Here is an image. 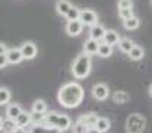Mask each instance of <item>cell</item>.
Here are the masks:
<instances>
[{"label": "cell", "mask_w": 152, "mask_h": 133, "mask_svg": "<svg viewBox=\"0 0 152 133\" xmlns=\"http://www.w3.org/2000/svg\"><path fill=\"white\" fill-rule=\"evenodd\" d=\"M9 64V58H7V48L4 45V42L0 44V69H4Z\"/></svg>", "instance_id": "cell-26"}, {"label": "cell", "mask_w": 152, "mask_h": 133, "mask_svg": "<svg viewBox=\"0 0 152 133\" xmlns=\"http://www.w3.org/2000/svg\"><path fill=\"white\" fill-rule=\"evenodd\" d=\"M12 133H29V132L26 130V127H16Z\"/></svg>", "instance_id": "cell-33"}, {"label": "cell", "mask_w": 152, "mask_h": 133, "mask_svg": "<svg viewBox=\"0 0 152 133\" xmlns=\"http://www.w3.org/2000/svg\"><path fill=\"white\" fill-rule=\"evenodd\" d=\"M91 67H92V61H91V56L86 54L85 51L77 54L73 63H72V75L75 79H85L91 73Z\"/></svg>", "instance_id": "cell-2"}, {"label": "cell", "mask_w": 152, "mask_h": 133, "mask_svg": "<svg viewBox=\"0 0 152 133\" xmlns=\"http://www.w3.org/2000/svg\"><path fill=\"white\" fill-rule=\"evenodd\" d=\"M44 115H45V114L31 111V118H32V123H41V121H42V118H44Z\"/></svg>", "instance_id": "cell-32"}, {"label": "cell", "mask_w": 152, "mask_h": 133, "mask_svg": "<svg viewBox=\"0 0 152 133\" xmlns=\"http://www.w3.org/2000/svg\"><path fill=\"white\" fill-rule=\"evenodd\" d=\"M130 99V95L127 94L126 91H115L113 94V101L115 104H124Z\"/></svg>", "instance_id": "cell-24"}, {"label": "cell", "mask_w": 152, "mask_h": 133, "mask_svg": "<svg viewBox=\"0 0 152 133\" xmlns=\"http://www.w3.org/2000/svg\"><path fill=\"white\" fill-rule=\"evenodd\" d=\"M91 94H92V96L96 101H104V99H107L110 96V89H108V86L105 83H95L92 86Z\"/></svg>", "instance_id": "cell-6"}, {"label": "cell", "mask_w": 152, "mask_h": 133, "mask_svg": "<svg viewBox=\"0 0 152 133\" xmlns=\"http://www.w3.org/2000/svg\"><path fill=\"white\" fill-rule=\"evenodd\" d=\"M7 58H9V64H18L22 60H25L20 48H9L7 50Z\"/></svg>", "instance_id": "cell-12"}, {"label": "cell", "mask_w": 152, "mask_h": 133, "mask_svg": "<svg viewBox=\"0 0 152 133\" xmlns=\"http://www.w3.org/2000/svg\"><path fill=\"white\" fill-rule=\"evenodd\" d=\"M18 127H29L32 124V118H31V113H26V111H22L19 114V117L15 120Z\"/></svg>", "instance_id": "cell-16"}, {"label": "cell", "mask_w": 152, "mask_h": 133, "mask_svg": "<svg viewBox=\"0 0 152 133\" xmlns=\"http://www.w3.org/2000/svg\"><path fill=\"white\" fill-rule=\"evenodd\" d=\"M151 4H152V0H151Z\"/></svg>", "instance_id": "cell-36"}, {"label": "cell", "mask_w": 152, "mask_h": 133, "mask_svg": "<svg viewBox=\"0 0 152 133\" xmlns=\"http://www.w3.org/2000/svg\"><path fill=\"white\" fill-rule=\"evenodd\" d=\"M77 120L80 123H83L85 126H88V127H95V124L98 121V115L95 113H85V114H80Z\"/></svg>", "instance_id": "cell-13"}, {"label": "cell", "mask_w": 152, "mask_h": 133, "mask_svg": "<svg viewBox=\"0 0 152 133\" xmlns=\"http://www.w3.org/2000/svg\"><path fill=\"white\" fill-rule=\"evenodd\" d=\"M19 48H20V51H22L25 60H32V58H35V56L38 54L37 45H35L32 41H25Z\"/></svg>", "instance_id": "cell-7"}, {"label": "cell", "mask_w": 152, "mask_h": 133, "mask_svg": "<svg viewBox=\"0 0 152 133\" xmlns=\"http://www.w3.org/2000/svg\"><path fill=\"white\" fill-rule=\"evenodd\" d=\"M83 26L85 25L79 19H76V20H67V23H66V34L70 35V37H77V35L82 34Z\"/></svg>", "instance_id": "cell-9"}, {"label": "cell", "mask_w": 152, "mask_h": 133, "mask_svg": "<svg viewBox=\"0 0 152 133\" xmlns=\"http://www.w3.org/2000/svg\"><path fill=\"white\" fill-rule=\"evenodd\" d=\"M105 32H107V29L101 23H95L94 26H91V29H89V37L96 39V41H102Z\"/></svg>", "instance_id": "cell-11"}, {"label": "cell", "mask_w": 152, "mask_h": 133, "mask_svg": "<svg viewBox=\"0 0 152 133\" xmlns=\"http://www.w3.org/2000/svg\"><path fill=\"white\" fill-rule=\"evenodd\" d=\"M146 127V118L142 114L133 113L126 118V132L127 133H142Z\"/></svg>", "instance_id": "cell-4"}, {"label": "cell", "mask_w": 152, "mask_h": 133, "mask_svg": "<svg viewBox=\"0 0 152 133\" xmlns=\"http://www.w3.org/2000/svg\"><path fill=\"white\" fill-rule=\"evenodd\" d=\"M79 16H80V9H77V7L73 6L64 18L67 19V20H76V19H79Z\"/></svg>", "instance_id": "cell-29"}, {"label": "cell", "mask_w": 152, "mask_h": 133, "mask_svg": "<svg viewBox=\"0 0 152 133\" xmlns=\"http://www.w3.org/2000/svg\"><path fill=\"white\" fill-rule=\"evenodd\" d=\"M79 20L85 25V26H94L95 23H98V15L96 12L92 10V9H82L80 10V16H79Z\"/></svg>", "instance_id": "cell-5"}, {"label": "cell", "mask_w": 152, "mask_h": 133, "mask_svg": "<svg viewBox=\"0 0 152 133\" xmlns=\"http://www.w3.org/2000/svg\"><path fill=\"white\" fill-rule=\"evenodd\" d=\"M117 45H118V48H120V51H121V53L129 54V53H130V50H132L136 44L133 42L130 38H121V39L118 41V44H117Z\"/></svg>", "instance_id": "cell-18"}, {"label": "cell", "mask_w": 152, "mask_h": 133, "mask_svg": "<svg viewBox=\"0 0 152 133\" xmlns=\"http://www.w3.org/2000/svg\"><path fill=\"white\" fill-rule=\"evenodd\" d=\"M117 9H133V1L132 0H118L117 1Z\"/></svg>", "instance_id": "cell-30"}, {"label": "cell", "mask_w": 152, "mask_h": 133, "mask_svg": "<svg viewBox=\"0 0 152 133\" xmlns=\"http://www.w3.org/2000/svg\"><path fill=\"white\" fill-rule=\"evenodd\" d=\"M95 127H96L98 130H101L102 133H105V132H108V130H110L111 123H110V120H108L107 117H98V121H96Z\"/></svg>", "instance_id": "cell-25"}, {"label": "cell", "mask_w": 152, "mask_h": 133, "mask_svg": "<svg viewBox=\"0 0 152 133\" xmlns=\"http://www.w3.org/2000/svg\"><path fill=\"white\" fill-rule=\"evenodd\" d=\"M143 56H145V50H143V47H140V45H134L132 50H130V53H129V58L133 60V61L142 60Z\"/></svg>", "instance_id": "cell-21"}, {"label": "cell", "mask_w": 152, "mask_h": 133, "mask_svg": "<svg viewBox=\"0 0 152 133\" xmlns=\"http://www.w3.org/2000/svg\"><path fill=\"white\" fill-rule=\"evenodd\" d=\"M111 54H113V45H110V44L101 41V42H99V48H98V56L107 58V57H110Z\"/></svg>", "instance_id": "cell-23"}, {"label": "cell", "mask_w": 152, "mask_h": 133, "mask_svg": "<svg viewBox=\"0 0 152 133\" xmlns=\"http://www.w3.org/2000/svg\"><path fill=\"white\" fill-rule=\"evenodd\" d=\"M72 7H73V4L69 0H58L56 3V10L60 16H66Z\"/></svg>", "instance_id": "cell-14"}, {"label": "cell", "mask_w": 152, "mask_h": 133, "mask_svg": "<svg viewBox=\"0 0 152 133\" xmlns=\"http://www.w3.org/2000/svg\"><path fill=\"white\" fill-rule=\"evenodd\" d=\"M31 111H35V113H42L47 114L48 113V107H47V102L44 99H35L32 102V107H31Z\"/></svg>", "instance_id": "cell-20"}, {"label": "cell", "mask_w": 152, "mask_h": 133, "mask_svg": "<svg viewBox=\"0 0 152 133\" xmlns=\"http://www.w3.org/2000/svg\"><path fill=\"white\" fill-rule=\"evenodd\" d=\"M23 110L20 108V105L19 104H10V105H7V110H6V117H9V118H13V120H16L19 117V114L22 113Z\"/></svg>", "instance_id": "cell-19"}, {"label": "cell", "mask_w": 152, "mask_h": 133, "mask_svg": "<svg viewBox=\"0 0 152 133\" xmlns=\"http://www.w3.org/2000/svg\"><path fill=\"white\" fill-rule=\"evenodd\" d=\"M18 127V124H16V121L13 120V118H6V117H3L1 118V126H0V129H1V132H7V133H12L15 129Z\"/></svg>", "instance_id": "cell-17"}, {"label": "cell", "mask_w": 152, "mask_h": 133, "mask_svg": "<svg viewBox=\"0 0 152 133\" xmlns=\"http://www.w3.org/2000/svg\"><path fill=\"white\" fill-rule=\"evenodd\" d=\"M120 39H121V38H120V35H118L117 31H114V29H107V32H105V35H104V39H102V41L114 47V45L118 44Z\"/></svg>", "instance_id": "cell-15"}, {"label": "cell", "mask_w": 152, "mask_h": 133, "mask_svg": "<svg viewBox=\"0 0 152 133\" xmlns=\"http://www.w3.org/2000/svg\"><path fill=\"white\" fill-rule=\"evenodd\" d=\"M118 16L121 20H126V19L132 18L133 16V9H121V10H118Z\"/></svg>", "instance_id": "cell-31"}, {"label": "cell", "mask_w": 152, "mask_h": 133, "mask_svg": "<svg viewBox=\"0 0 152 133\" xmlns=\"http://www.w3.org/2000/svg\"><path fill=\"white\" fill-rule=\"evenodd\" d=\"M88 129H89V127H88V126H85L83 123H80L79 120L76 121L73 126H72V132L73 133H86L88 132Z\"/></svg>", "instance_id": "cell-28"}, {"label": "cell", "mask_w": 152, "mask_h": 133, "mask_svg": "<svg viewBox=\"0 0 152 133\" xmlns=\"http://www.w3.org/2000/svg\"><path fill=\"white\" fill-rule=\"evenodd\" d=\"M9 101H10V91L7 88L1 86L0 88V104L6 105V104H9Z\"/></svg>", "instance_id": "cell-27"}, {"label": "cell", "mask_w": 152, "mask_h": 133, "mask_svg": "<svg viewBox=\"0 0 152 133\" xmlns=\"http://www.w3.org/2000/svg\"><path fill=\"white\" fill-rule=\"evenodd\" d=\"M29 133H63L61 129L58 127H53V126H47L42 123H32L28 129Z\"/></svg>", "instance_id": "cell-8"}, {"label": "cell", "mask_w": 152, "mask_h": 133, "mask_svg": "<svg viewBox=\"0 0 152 133\" xmlns=\"http://www.w3.org/2000/svg\"><path fill=\"white\" fill-rule=\"evenodd\" d=\"M99 42L101 41H96L94 38H88L85 42H83V51L89 56H94V54H98V48H99Z\"/></svg>", "instance_id": "cell-10"}, {"label": "cell", "mask_w": 152, "mask_h": 133, "mask_svg": "<svg viewBox=\"0 0 152 133\" xmlns=\"http://www.w3.org/2000/svg\"><path fill=\"white\" fill-rule=\"evenodd\" d=\"M139 25H140V20H139L137 16H134V15H133L132 18L123 20V26H124V29H127V31H134V29H137Z\"/></svg>", "instance_id": "cell-22"}, {"label": "cell", "mask_w": 152, "mask_h": 133, "mask_svg": "<svg viewBox=\"0 0 152 133\" xmlns=\"http://www.w3.org/2000/svg\"><path fill=\"white\" fill-rule=\"evenodd\" d=\"M148 92H149V95H151V96H152V83H151V85H149V89H148Z\"/></svg>", "instance_id": "cell-35"}, {"label": "cell", "mask_w": 152, "mask_h": 133, "mask_svg": "<svg viewBox=\"0 0 152 133\" xmlns=\"http://www.w3.org/2000/svg\"><path fill=\"white\" fill-rule=\"evenodd\" d=\"M85 91L77 82H66L57 92V101L64 108H75L83 101Z\"/></svg>", "instance_id": "cell-1"}, {"label": "cell", "mask_w": 152, "mask_h": 133, "mask_svg": "<svg viewBox=\"0 0 152 133\" xmlns=\"http://www.w3.org/2000/svg\"><path fill=\"white\" fill-rule=\"evenodd\" d=\"M86 133H102V132H101V130H98L96 127H89Z\"/></svg>", "instance_id": "cell-34"}, {"label": "cell", "mask_w": 152, "mask_h": 133, "mask_svg": "<svg viewBox=\"0 0 152 133\" xmlns=\"http://www.w3.org/2000/svg\"><path fill=\"white\" fill-rule=\"evenodd\" d=\"M42 124H47V126H53V127H58L61 129L63 132L72 129V120L67 114H63V113H57V111H48V113L44 115Z\"/></svg>", "instance_id": "cell-3"}]
</instances>
